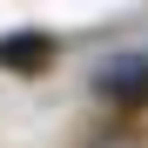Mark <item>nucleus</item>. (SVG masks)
Returning a JSON list of instances; mask_svg holds the SVG:
<instances>
[{
    "mask_svg": "<svg viewBox=\"0 0 148 148\" xmlns=\"http://www.w3.org/2000/svg\"><path fill=\"white\" fill-rule=\"evenodd\" d=\"M47 54H54L47 34H7V40H0V67H20V74H34Z\"/></svg>",
    "mask_w": 148,
    "mask_h": 148,
    "instance_id": "f257e3e1",
    "label": "nucleus"
}]
</instances>
